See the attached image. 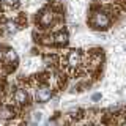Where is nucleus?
Here are the masks:
<instances>
[{
    "label": "nucleus",
    "mask_w": 126,
    "mask_h": 126,
    "mask_svg": "<svg viewBox=\"0 0 126 126\" xmlns=\"http://www.w3.org/2000/svg\"><path fill=\"white\" fill-rule=\"evenodd\" d=\"M3 57V52H2V50H0V58H2Z\"/></svg>",
    "instance_id": "obj_13"
},
{
    "label": "nucleus",
    "mask_w": 126,
    "mask_h": 126,
    "mask_svg": "<svg viewBox=\"0 0 126 126\" xmlns=\"http://www.w3.org/2000/svg\"><path fill=\"white\" fill-rule=\"evenodd\" d=\"M80 52H77V50H73V52L69 54V57H68V63L71 66H77V65H80Z\"/></svg>",
    "instance_id": "obj_3"
},
{
    "label": "nucleus",
    "mask_w": 126,
    "mask_h": 126,
    "mask_svg": "<svg viewBox=\"0 0 126 126\" xmlns=\"http://www.w3.org/2000/svg\"><path fill=\"white\" fill-rule=\"evenodd\" d=\"M41 118H43V113H41V112H35V113H33V123H35V125L39 123V121H41Z\"/></svg>",
    "instance_id": "obj_11"
},
{
    "label": "nucleus",
    "mask_w": 126,
    "mask_h": 126,
    "mask_svg": "<svg viewBox=\"0 0 126 126\" xmlns=\"http://www.w3.org/2000/svg\"><path fill=\"white\" fill-rule=\"evenodd\" d=\"M14 115V112L11 109H8V107H2L0 109V118H11Z\"/></svg>",
    "instance_id": "obj_8"
},
{
    "label": "nucleus",
    "mask_w": 126,
    "mask_h": 126,
    "mask_svg": "<svg viewBox=\"0 0 126 126\" xmlns=\"http://www.w3.org/2000/svg\"><path fill=\"white\" fill-rule=\"evenodd\" d=\"M52 21H54L52 11H44V13L39 16V24H41V25H49Z\"/></svg>",
    "instance_id": "obj_4"
},
{
    "label": "nucleus",
    "mask_w": 126,
    "mask_h": 126,
    "mask_svg": "<svg viewBox=\"0 0 126 126\" xmlns=\"http://www.w3.org/2000/svg\"><path fill=\"white\" fill-rule=\"evenodd\" d=\"M99 98H101V94H99V93L93 94V101H98V99H99Z\"/></svg>",
    "instance_id": "obj_12"
},
{
    "label": "nucleus",
    "mask_w": 126,
    "mask_h": 126,
    "mask_svg": "<svg viewBox=\"0 0 126 126\" xmlns=\"http://www.w3.org/2000/svg\"><path fill=\"white\" fill-rule=\"evenodd\" d=\"M6 58H8V60H10V62H16V60H17V55H16V52H14V50H8V52H6Z\"/></svg>",
    "instance_id": "obj_10"
},
{
    "label": "nucleus",
    "mask_w": 126,
    "mask_h": 126,
    "mask_svg": "<svg viewBox=\"0 0 126 126\" xmlns=\"http://www.w3.org/2000/svg\"><path fill=\"white\" fill-rule=\"evenodd\" d=\"M55 41H57L58 44H66V43H68V33L60 32L58 35H55Z\"/></svg>",
    "instance_id": "obj_7"
},
{
    "label": "nucleus",
    "mask_w": 126,
    "mask_h": 126,
    "mask_svg": "<svg viewBox=\"0 0 126 126\" xmlns=\"http://www.w3.org/2000/svg\"><path fill=\"white\" fill-rule=\"evenodd\" d=\"M0 3H2L3 6H8V8H14L17 5V0H0Z\"/></svg>",
    "instance_id": "obj_9"
},
{
    "label": "nucleus",
    "mask_w": 126,
    "mask_h": 126,
    "mask_svg": "<svg viewBox=\"0 0 126 126\" xmlns=\"http://www.w3.org/2000/svg\"><path fill=\"white\" fill-rule=\"evenodd\" d=\"M50 98H52V90H50V87L39 85L36 88V99L39 102H46V101H49Z\"/></svg>",
    "instance_id": "obj_2"
},
{
    "label": "nucleus",
    "mask_w": 126,
    "mask_h": 126,
    "mask_svg": "<svg viewBox=\"0 0 126 126\" xmlns=\"http://www.w3.org/2000/svg\"><path fill=\"white\" fill-rule=\"evenodd\" d=\"M17 30H19V27L16 25L14 22H6L5 27H3V32H5V35H14Z\"/></svg>",
    "instance_id": "obj_6"
},
{
    "label": "nucleus",
    "mask_w": 126,
    "mask_h": 126,
    "mask_svg": "<svg viewBox=\"0 0 126 126\" xmlns=\"http://www.w3.org/2000/svg\"><path fill=\"white\" fill-rule=\"evenodd\" d=\"M92 24L96 29H107L109 27V24H110V19H109V16L107 14H104V13H94L93 14V17H92Z\"/></svg>",
    "instance_id": "obj_1"
},
{
    "label": "nucleus",
    "mask_w": 126,
    "mask_h": 126,
    "mask_svg": "<svg viewBox=\"0 0 126 126\" xmlns=\"http://www.w3.org/2000/svg\"><path fill=\"white\" fill-rule=\"evenodd\" d=\"M14 101L17 102V104H25V101H27V93H25V90H16V93H14Z\"/></svg>",
    "instance_id": "obj_5"
}]
</instances>
